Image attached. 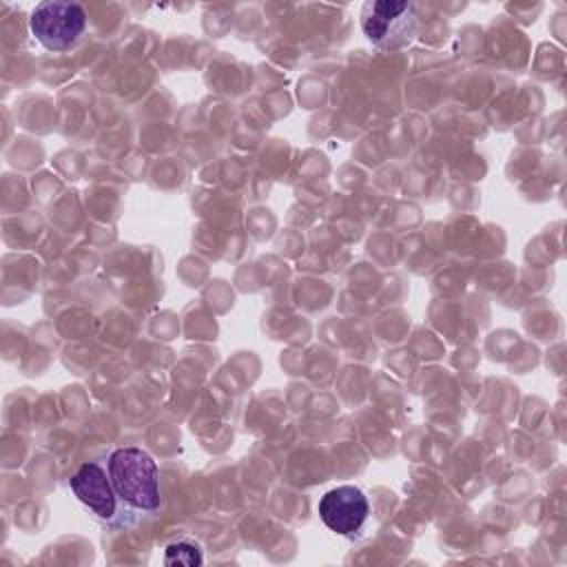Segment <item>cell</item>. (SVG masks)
<instances>
[{"label":"cell","mask_w":567,"mask_h":567,"mask_svg":"<svg viewBox=\"0 0 567 567\" xmlns=\"http://www.w3.org/2000/svg\"><path fill=\"white\" fill-rule=\"evenodd\" d=\"M69 487L78 496V501L95 512L100 518H111L115 514L117 494L113 489L109 472H104L95 461L82 463L69 478Z\"/></svg>","instance_id":"cell-5"},{"label":"cell","mask_w":567,"mask_h":567,"mask_svg":"<svg viewBox=\"0 0 567 567\" xmlns=\"http://www.w3.org/2000/svg\"><path fill=\"white\" fill-rule=\"evenodd\" d=\"M361 29L379 49H401L412 42L416 33L414 4L370 0L361 9Z\"/></svg>","instance_id":"cell-2"},{"label":"cell","mask_w":567,"mask_h":567,"mask_svg":"<svg viewBox=\"0 0 567 567\" xmlns=\"http://www.w3.org/2000/svg\"><path fill=\"white\" fill-rule=\"evenodd\" d=\"M319 516L330 532L339 536H352L365 525L370 516V503L359 487L339 485L321 496Z\"/></svg>","instance_id":"cell-4"},{"label":"cell","mask_w":567,"mask_h":567,"mask_svg":"<svg viewBox=\"0 0 567 567\" xmlns=\"http://www.w3.org/2000/svg\"><path fill=\"white\" fill-rule=\"evenodd\" d=\"M31 33L49 51L71 49L86 29V13L75 2H40L29 18Z\"/></svg>","instance_id":"cell-3"},{"label":"cell","mask_w":567,"mask_h":567,"mask_svg":"<svg viewBox=\"0 0 567 567\" xmlns=\"http://www.w3.org/2000/svg\"><path fill=\"white\" fill-rule=\"evenodd\" d=\"M109 478L117 498L142 512L159 507L157 463L142 447H120L109 456Z\"/></svg>","instance_id":"cell-1"},{"label":"cell","mask_w":567,"mask_h":567,"mask_svg":"<svg viewBox=\"0 0 567 567\" xmlns=\"http://www.w3.org/2000/svg\"><path fill=\"white\" fill-rule=\"evenodd\" d=\"M204 563V556H202V549L195 545V543H188V540H177V543H171L166 547V554H164V565H184V567H195V565H202Z\"/></svg>","instance_id":"cell-6"}]
</instances>
